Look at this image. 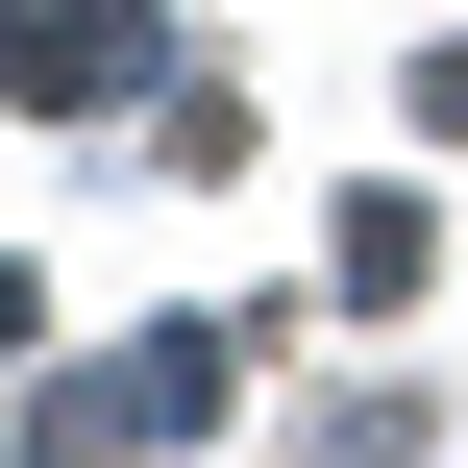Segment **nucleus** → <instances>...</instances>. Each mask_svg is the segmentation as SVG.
<instances>
[{"instance_id":"1","label":"nucleus","mask_w":468,"mask_h":468,"mask_svg":"<svg viewBox=\"0 0 468 468\" xmlns=\"http://www.w3.org/2000/svg\"><path fill=\"white\" fill-rule=\"evenodd\" d=\"M123 49H148V0H25V25H0V74H25L49 123H99V99H123Z\"/></svg>"},{"instance_id":"2","label":"nucleus","mask_w":468,"mask_h":468,"mask_svg":"<svg viewBox=\"0 0 468 468\" xmlns=\"http://www.w3.org/2000/svg\"><path fill=\"white\" fill-rule=\"evenodd\" d=\"M420 123H444V148H468V25H444V74H420Z\"/></svg>"},{"instance_id":"3","label":"nucleus","mask_w":468,"mask_h":468,"mask_svg":"<svg viewBox=\"0 0 468 468\" xmlns=\"http://www.w3.org/2000/svg\"><path fill=\"white\" fill-rule=\"evenodd\" d=\"M0 346H25V271H0Z\"/></svg>"}]
</instances>
